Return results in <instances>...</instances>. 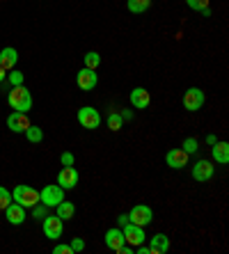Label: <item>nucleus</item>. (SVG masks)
Instances as JSON below:
<instances>
[{
    "label": "nucleus",
    "mask_w": 229,
    "mask_h": 254,
    "mask_svg": "<svg viewBox=\"0 0 229 254\" xmlns=\"http://www.w3.org/2000/svg\"><path fill=\"white\" fill-rule=\"evenodd\" d=\"M7 101L16 113H30L32 110V94H30V89L25 85H16V87L9 89Z\"/></svg>",
    "instance_id": "nucleus-1"
},
{
    "label": "nucleus",
    "mask_w": 229,
    "mask_h": 254,
    "mask_svg": "<svg viewBox=\"0 0 229 254\" xmlns=\"http://www.w3.org/2000/svg\"><path fill=\"white\" fill-rule=\"evenodd\" d=\"M12 199L16 201V204H21V206H25V208H32L37 201H39V190H35L32 186L21 184V186L14 188Z\"/></svg>",
    "instance_id": "nucleus-2"
},
{
    "label": "nucleus",
    "mask_w": 229,
    "mask_h": 254,
    "mask_svg": "<svg viewBox=\"0 0 229 254\" xmlns=\"http://www.w3.org/2000/svg\"><path fill=\"white\" fill-rule=\"evenodd\" d=\"M62 199H65V188H60L58 184L44 186V188L39 190V201L48 208H55Z\"/></svg>",
    "instance_id": "nucleus-3"
},
{
    "label": "nucleus",
    "mask_w": 229,
    "mask_h": 254,
    "mask_svg": "<svg viewBox=\"0 0 229 254\" xmlns=\"http://www.w3.org/2000/svg\"><path fill=\"white\" fill-rule=\"evenodd\" d=\"M76 119H78V124H80L82 128H87V130H94V128L101 126V115H99V110L92 108V106L80 108L78 115H76Z\"/></svg>",
    "instance_id": "nucleus-4"
},
{
    "label": "nucleus",
    "mask_w": 229,
    "mask_h": 254,
    "mask_svg": "<svg viewBox=\"0 0 229 254\" xmlns=\"http://www.w3.org/2000/svg\"><path fill=\"white\" fill-rule=\"evenodd\" d=\"M41 231H44L46 238L58 241L62 236V231H65V220H60L58 215H46V218L41 220Z\"/></svg>",
    "instance_id": "nucleus-5"
},
{
    "label": "nucleus",
    "mask_w": 229,
    "mask_h": 254,
    "mask_svg": "<svg viewBox=\"0 0 229 254\" xmlns=\"http://www.w3.org/2000/svg\"><path fill=\"white\" fill-rule=\"evenodd\" d=\"M126 215H129V222H133L138 227H147L153 222V211L149 206H145V204H135Z\"/></svg>",
    "instance_id": "nucleus-6"
},
{
    "label": "nucleus",
    "mask_w": 229,
    "mask_h": 254,
    "mask_svg": "<svg viewBox=\"0 0 229 254\" xmlns=\"http://www.w3.org/2000/svg\"><path fill=\"white\" fill-rule=\"evenodd\" d=\"M204 101H206V96L200 87H188L186 92H183V108H186L188 113H197V110H202Z\"/></svg>",
    "instance_id": "nucleus-7"
},
{
    "label": "nucleus",
    "mask_w": 229,
    "mask_h": 254,
    "mask_svg": "<svg viewBox=\"0 0 229 254\" xmlns=\"http://www.w3.org/2000/svg\"><path fill=\"white\" fill-rule=\"evenodd\" d=\"M122 231H124V241L129 243L131 248H138V245H142V243L147 241L145 227H138V225H133V222H126Z\"/></svg>",
    "instance_id": "nucleus-8"
},
{
    "label": "nucleus",
    "mask_w": 229,
    "mask_h": 254,
    "mask_svg": "<svg viewBox=\"0 0 229 254\" xmlns=\"http://www.w3.org/2000/svg\"><path fill=\"white\" fill-rule=\"evenodd\" d=\"M78 179H80V174H78V170L74 165L69 167H62V170L58 172V186L65 190H74L78 186Z\"/></svg>",
    "instance_id": "nucleus-9"
},
{
    "label": "nucleus",
    "mask_w": 229,
    "mask_h": 254,
    "mask_svg": "<svg viewBox=\"0 0 229 254\" xmlns=\"http://www.w3.org/2000/svg\"><path fill=\"white\" fill-rule=\"evenodd\" d=\"M99 83V76H96L94 69H87V66H82L80 71L76 73V85L82 89V92H92Z\"/></svg>",
    "instance_id": "nucleus-10"
},
{
    "label": "nucleus",
    "mask_w": 229,
    "mask_h": 254,
    "mask_svg": "<svg viewBox=\"0 0 229 254\" xmlns=\"http://www.w3.org/2000/svg\"><path fill=\"white\" fill-rule=\"evenodd\" d=\"M129 101L135 110H147L149 103H152V94H149V89H145V87H135V89H131Z\"/></svg>",
    "instance_id": "nucleus-11"
},
{
    "label": "nucleus",
    "mask_w": 229,
    "mask_h": 254,
    "mask_svg": "<svg viewBox=\"0 0 229 254\" xmlns=\"http://www.w3.org/2000/svg\"><path fill=\"white\" fill-rule=\"evenodd\" d=\"M190 172H193V179H195V181L204 184V181H211V179H213V172H216V167H213V163H209V160H197Z\"/></svg>",
    "instance_id": "nucleus-12"
},
{
    "label": "nucleus",
    "mask_w": 229,
    "mask_h": 254,
    "mask_svg": "<svg viewBox=\"0 0 229 254\" xmlns=\"http://www.w3.org/2000/svg\"><path fill=\"white\" fill-rule=\"evenodd\" d=\"M165 163H167V167H172V170H183V167L188 165V154H186L181 147L170 149V151L165 154Z\"/></svg>",
    "instance_id": "nucleus-13"
},
{
    "label": "nucleus",
    "mask_w": 229,
    "mask_h": 254,
    "mask_svg": "<svg viewBox=\"0 0 229 254\" xmlns=\"http://www.w3.org/2000/svg\"><path fill=\"white\" fill-rule=\"evenodd\" d=\"M5 218L9 225L21 227L25 222V206H21V204H16V201L12 199V204L5 208Z\"/></svg>",
    "instance_id": "nucleus-14"
},
{
    "label": "nucleus",
    "mask_w": 229,
    "mask_h": 254,
    "mask_svg": "<svg viewBox=\"0 0 229 254\" xmlns=\"http://www.w3.org/2000/svg\"><path fill=\"white\" fill-rule=\"evenodd\" d=\"M28 126H30L28 113H16V110H14V113L7 117V128L12 130V133H25Z\"/></svg>",
    "instance_id": "nucleus-15"
},
{
    "label": "nucleus",
    "mask_w": 229,
    "mask_h": 254,
    "mask_svg": "<svg viewBox=\"0 0 229 254\" xmlns=\"http://www.w3.org/2000/svg\"><path fill=\"white\" fill-rule=\"evenodd\" d=\"M16 62H18V53H16V48L12 46H7L0 51V66L5 71H12L16 69Z\"/></svg>",
    "instance_id": "nucleus-16"
},
{
    "label": "nucleus",
    "mask_w": 229,
    "mask_h": 254,
    "mask_svg": "<svg viewBox=\"0 0 229 254\" xmlns=\"http://www.w3.org/2000/svg\"><path fill=\"white\" fill-rule=\"evenodd\" d=\"M167 250H170V238L165 234H156L149 238V252L152 254H165Z\"/></svg>",
    "instance_id": "nucleus-17"
},
{
    "label": "nucleus",
    "mask_w": 229,
    "mask_h": 254,
    "mask_svg": "<svg viewBox=\"0 0 229 254\" xmlns=\"http://www.w3.org/2000/svg\"><path fill=\"white\" fill-rule=\"evenodd\" d=\"M124 243L126 241H124V231L122 229H108L106 231V248H110L112 252H117Z\"/></svg>",
    "instance_id": "nucleus-18"
},
{
    "label": "nucleus",
    "mask_w": 229,
    "mask_h": 254,
    "mask_svg": "<svg viewBox=\"0 0 229 254\" xmlns=\"http://www.w3.org/2000/svg\"><path fill=\"white\" fill-rule=\"evenodd\" d=\"M211 156L216 163H220V165H227L229 163V144L227 142H216L211 147Z\"/></svg>",
    "instance_id": "nucleus-19"
},
{
    "label": "nucleus",
    "mask_w": 229,
    "mask_h": 254,
    "mask_svg": "<svg viewBox=\"0 0 229 254\" xmlns=\"http://www.w3.org/2000/svg\"><path fill=\"white\" fill-rule=\"evenodd\" d=\"M55 215H58L60 220H71L74 215H76V206H74V201L62 199L58 206H55Z\"/></svg>",
    "instance_id": "nucleus-20"
},
{
    "label": "nucleus",
    "mask_w": 229,
    "mask_h": 254,
    "mask_svg": "<svg viewBox=\"0 0 229 254\" xmlns=\"http://www.w3.org/2000/svg\"><path fill=\"white\" fill-rule=\"evenodd\" d=\"M126 7H129V12H133V14H142L152 7V0H126Z\"/></svg>",
    "instance_id": "nucleus-21"
},
{
    "label": "nucleus",
    "mask_w": 229,
    "mask_h": 254,
    "mask_svg": "<svg viewBox=\"0 0 229 254\" xmlns=\"http://www.w3.org/2000/svg\"><path fill=\"white\" fill-rule=\"evenodd\" d=\"M82 62H85V66L87 69H99V64H101V55L96 53V51H87V53L82 55Z\"/></svg>",
    "instance_id": "nucleus-22"
},
{
    "label": "nucleus",
    "mask_w": 229,
    "mask_h": 254,
    "mask_svg": "<svg viewBox=\"0 0 229 254\" xmlns=\"http://www.w3.org/2000/svg\"><path fill=\"white\" fill-rule=\"evenodd\" d=\"M25 137H28L30 142H35V144H37V142H41V140H44V130H41L39 126L30 124L28 128H25Z\"/></svg>",
    "instance_id": "nucleus-23"
},
{
    "label": "nucleus",
    "mask_w": 229,
    "mask_h": 254,
    "mask_svg": "<svg viewBox=\"0 0 229 254\" xmlns=\"http://www.w3.org/2000/svg\"><path fill=\"white\" fill-rule=\"evenodd\" d=\"M122 126H124L122 115H119V113H110V115H108V128H110L112 133H117V130H122Z\"/></svg>",
    "instance_id": "nucleus-24"
},
{
    "label": "nucleus",
    "mask_w": 229,
    "mask_h": 254,
    "mask_svg": "<svg viewBox=\"0 0 229 254\" xmlns=\"http://www.w3.org/2000/svg\"><path fill=\"white\" fill-rule=\"evenodd\" d=\"M181 149L190 156V154H195V151L200 149V142L195 140V137H186V140H183V144H181Z\"/></svg>",
    "instance_id": "nucleus-25"
},
{
    "label": "nucleus",
    "mask_w": 229,
    "mask_h": 254,
    "mask_svg": "<svg viewBox=\"0 0 229 254\" xmlns=\"http://www.w3.org/2000/svg\"><path fill=\"white\" fill-rule=\"evenodd\" d=\"M7 80H9V85H12V87H16V85H23V73H21V71H16V69H12L9 71V73H7Z\"/></svg>",
    "instance_id": "nucleus-26"
},
{
    "label": "nucleus",
    "mask_w": 229,
    "mask_h": 254,
    "mask_svg": "<svg viewBox=\"0 0 229 254\" xmlns=\"http://www.w3.org/2000/svg\"><path fill=\"white\" fill-rule=\"evenodd\" d=\"M9 204H12V192H9L7 188H2V186H0V211H5V208L9 206Z\"/></svg>",
    "instance_id": "nucleus-27"
},
{
    "label": "nucleus",
    "mask_w": 229,
    "mask_h": 254,
    "mask_svg": "<svg viewBox=\"0 0 229 254\" xmlns=\"http://www.w3.org/2000/svg\"><path fill=\"white\" fill-rule=\"evenodd\" d=\"M186 5L190 7V9H193V12H204L206 7H209V0H186Z\"/></svg>",
    "instance_id": "nucleus-28"
},
{
    "label": "nucleus",
    "mask_w": 229,
    "mask_h": 254,
    "mask_svg": "<svg viewBox=\"0 0 229 254\" xmlns=\"http://www.w3.org/2000/svg\"><path fill=\"white\" fill-rule=\"evenodd\" d=\"M48 215V206H44L41 201H37L35 206H32V218H37V220H44Z\"/></svg>",
    "instance_id": "nucleus-29"
},
{
    "label": "nucleus",
    "mask_w": 229,
    "mask_h": 254,
    "mask_svg": "<svg viewBox=\"0 0 229 254\" xmlns=\"http://www.w3.org/2000/svg\"><path fill=\"white\" fill-rule=\"evenodd\" d=\"M69 248H71V252L74 254H78V252L85 250V241H82V238H74V241L69 243Z\"/></svg>",
    "instance_id": "nucleus-30"
},
{
    "label": "nucleus",
    "mask_w": 229,
    "mask_h": 254,
    "mask_svg": "<svg viewBox=\"0 0 229 254\" xmlns=\"http://www.w3.org/2000/svg\"><path fill=\"white\" fill-rule=\"evenodd\" d=\"M53 254H74V252H71L69 243H58V245L53 248Z\"/></svg>",
    "instance_id": "nucleus-31"
},
{
    "label": "nucleus",
    "mask_w": 229,
    "mask_h": 254,
    "mask_svg": "<svg viewBox=\"0 0 229 254\" xmlns=\"http://www.w3.org/2000/svg\"><path fill=\"white\" fill-rule=\"evenodd\" d=\"M60 160H62V165H65V167L74 165V154H71V151H65V154L60 156Z\"/></svg>",
    "instance_id": "nucleus-32"
},
{
    "label": "nucleus",
    "mask_w": 229,
    "mask_h": 254,
    "mask_svg": "<svg viewBox=\"0 0 229 254\" xmlns=\"http://www.w3.org/2000/svg\"><path fill=\"white\" fill-rule=\"evenodd\" d=\"M126 222H129V215H126V213H122V215L117 218V225H119V227H124Z\"/></svg>",
    "instance_id": "nucleus-33"
},
{
    "label": "nucleus",
    "mask_w": 229,
    "mask_h": 254,
    "mask_svg": "<svg viewBox=\"0 0 229 254\" xmlns=\"http://www.w3.org/2000/svg\"><path fill=\"white\" fill-rule=\"evenodd\" d=\"M216 142H218V137H216V135H206V144H209V147H213Z\"/></svg>",
    "instance_id": "nucleus-34"
},
{
    "label": "nucleus",
    "mask_w": 229,
    "mask_h": 254,
    "mask_svg": "<svg viewBox=\"0 0 229 254\" xmlns=\"http://www.w3.org/2000/svg\"><path fill=\"white\" fill-rule=\"evenodd\" d=\"M5 80H7V71L0 66V83H5Z\"/></svg>",
    "instance_id": "nucleus-35"
}]
</instances>
